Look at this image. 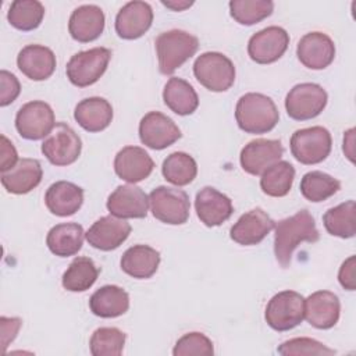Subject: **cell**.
I'll return each mask as SVG.
<instances>
[{"label":"cell","mask_w":356,"mask_h":356,"mask_svg":"<svg viewBox=\"0 0 356 356\" xmlns=\"http://www.w3.org/2000/svg\"><path fill=\"white\" fill-rule=\"evenodd\" d=\"M274 227V254L284 268L289 267L293 250L299 243H313L320 238L314 218L307 210H299L296 214L280 220Z\"/></svg>","instance_id":"1"},{"label":"cell","mask_w":356,"mask_h":356,"mask_svg":"<svg viewBox=\"0 0 356 356\" xmlns=\"http://www.w3.org/2000/svg\"><path fill=\"white\" fill-rule=\"evenodd\" d=\"M238 127L246 134L270 132L280 120V113L271 97L263 93H245L235 107Z\"/></svg>","instance_id":"2"},{"label":"cell","mask_w":356,"mask_h":356,"mask_svg":"<svg viewBox=\"0 0 356 356\" xmlns=\"http://www.w3.org/2000/svg\"><path fill=\"white\" fill-rule=\"evenodd\" d=\"M154 44L160 72L164 75H171L197 51L199 40L186 31L171 29L161 32L156 38Z\"/></svg>","instance_id":"3"},{"label":"cell","mask_w":356,"mask_h":356,"mask_svg":"<svg viewBox=\"0 0 356 356\" xmlns=\"http://www.w3.org/2000/svg\"><path fill=\"white\" fill-rule=\"evenodd\" d=\"M193 74L200 85L211 92H225L235 81L234 63L218 51H206L193 63Z\"/></svg>","instance_id":"4"},{"label":"cell","mask_w":356,"mask_h":356,"mask_svg":"<svg viewBox=\"0 0 356 356\" xmlns=\"http://www.w3.org/2000/svg\"><path fill=\"white\" fill-rule=\"evenodd\" d=\"M149 204L154 218L170 225L185 224L189 218L191 203L185 191L171 186H157L149 195Z\"/></svg>","instance_id":"5"},{"label":"cell","mask_w":356,"mask_h":356,"mask_svg":"<svg viewBox=\"0 0 356 356\" xmlns=\"http://www.w3.org/2000/svg\"><path fill=\"white\" fill-rule=\"evenodd\" d=\"M111 58V50L106 47H93L74 54L65 67L70 82L78 88H86L99 81L107 70Z\"/></svg>","instance_id":"6"},{"label":"cell","mask_w":356,"mask_h":356,"mask_svg":"<svg viewBox=\"0 0 356 356\" xmlns=\"http://www.w3.org/2000/svg\"><path fill=\"white\" fill-rule=\"evenodd\" d=\"M291 153L302 164L312 165L325 160L331 152V134L324 127L298 129L291 136Z\"/></svg>","instance_id":"7"},{"label":"cell","mask_w":356,"mask_h":356,"mask_svg":"<svg viewBox=\"0 0 356 356\" xmlns=\"http://www.w3.org/2000/svg\"><path fill=\"white\" fill-rule=\"evenodd\" d=\"M264 318L275 331H289L305 318V298L295 291L275 293L266 306Z\"/></svg>","instance_id":"8"},{"label":"cell","mask_w":356,"mask_h":356,"mask_svg":"<svg viewBox=\"0 0 356 356\" xmlns=\"http://www.w3.org/2000/svg\"><path fill=\"white\" fill-rule=\"evenodd\" d=\"M327 100V92L318 83H298L285 97L286 114L296 121L312 120L324 110Z\"/></svg>","instance_id":"9"},{"label":"cell","mask_w":356,"mask_h":356,"mask_svg":"<svg viewBox=\"0 0 356 356\" xmlns=\"http://www.w3.org/2000/svg\"><path fill=\"white\" fill-rule=\"evenodd\" d=\"M82 142L78 134L64 122L54 125L42 143V153L53 165H70L81 154Z\"/></svg>","instance_id":"10"},{"label":"cell","mask_w":356,"mask_h":356,"mask_svg":"<svg viewBox=\"0 0 356 356\" xmlns=\"http://www.w3.org/2000/svg\"><path fill=\"white\" fill-rule=\"evenodd\" d=\"M54 125V113L51 107L42 100L25 103L15 115V128L18 134L28 140L46 138Z\"/></svg>","instance_id":"11"},{"label":"cell","mask_w":356,"mask_h":356,"mask_svg":"<svg viewBox=\"0 0 356 356\" xmlns=\"http://www.w3.org/2000/svg\"><path fill=\"white\" fill-rule=\"evenodd\" d=\"M289 44V35L281 26H267L250 36L248 54L257 64H271L282 57Z\"/></svg>","instance_id":"12"},{"label":"cell","mask_w":356,"mask_h":356,"mask_svg":"<svg viewBox=\"0 0 356 356\" xmlns=\"http://www.w3.org/2000/svg\"><path fill=\"white\" fill-rule=\"evenodd\" d=\"M139 138L145 146L161 150L177 142L181 138V131L165 114L150 111L139 122Z\"/></svg>","instance_id":"13"},{"label":"cell","mask_w":356,"mask_h":356,"mask_svg":"<svg viewBox=\"0 0 356 356\" xmlns=\"http://www.w3.org/2000/svg\"><path fill=\"white\" fill-rule=\"evenodd\" d=\"M284 147L277 139H254L241 150L239 161L245 172L261 175L270 165L280 161Z\"/></svg>","instance_id":"14"},{"label":"cell","mask_w":356,"mask_h":356,"mask_svg":"<svg viewBox=\"0 0 356 356\" xmlns=\"http://www.w3.org/2000/svg\"><path fill=\"white\" fill-rule=\"evenodd\" d=\"M129 234V222H127L124 218H118L110 214L95 221L86 231L85 238L92 248L108 252L122 245Z\"/></svg>","instance_id":"15"},{"label":"cell","mask_w":356,"mask_h":356,"mask_svg":"<svg viewBox=\"0 0 356 356\" xmlns=\"http://www.w3.org/2000/svg\"><path fill=\"white\" fill-rule=\"evenodd\" d=\"M107 210L118 218H143L147 216L149 196L136 185H120L107 199Z\"/></svg>","instance_id":"16"},{"label":"cell","mask_w":356,"mask_h":356,"mask_svg":"<svg viewBox=\"0 0 356 356\" xmlns=\"http://www.w3.org/2000/svg\"><path fill=\"white\" fill-rule=\"evenodd\" d=\"M274 225V220L263 209L256 207L238 218L229 229V236L239 245L252 246L260 243Z\"/></svg>","instance_id":"17"},{"label":"cell","mask_w":356,"mask_h":356,"mask_svg":"<svg viewBox=\"0 0 356 356\" xmlns=\"http://www.w3.org/2000/svg\"><path fill=\"white\" fill-rule=\"evenodd\" d=\"M296 56L306 68L324 70L334 61L335 44L328 35L310 32L299 40Z\"/></svg>","instance_id":"18"},{"label":"cell","mask_w":356,"mask_h":356,"mask_svg":"<svg viewBox=\"0 0 356 356\" xmlns=\"http://www.w3.org/2000/svg\"><path fill=\"white\" fill-rule=\"evenodd\" d=\"M195 209L206 227H218L234 213L231 199L213 186H204L196 193Z\"/></svg>","instance_id":"19"},{"label":"cell","mask_w":356,"mask_h":356,"mask_svg":"<svg viewBox=\"0 0 356 356\" xmlns=\"http://www.w3.org/2000/svg\"><path fill=\"white\" fill-rule=\"evenodd\" d=\"M153 22V10L145 1L127 3L115 17V32L120 38L132 40L147 32Z\"/></svg>","instance_id":"20"},{"label":"cell","mask_w":356,"mask_h":356,"mask_svg":"<svg viewBox=\"0 0 356 356\" xmlns=\"http://www.w3.org/2000/svg\"><path fill=\"white\" fill-rule=\"evenodd\" d=\"M339 299L331 291H317L305 299V318L314 328H332L339 320Z\"/></svg>","instance_id":"21"},{"label":"cell","mask_w":356,"mask_h":356,"mask_svg":"<svg viewBox=\"0 0 356 356\" xmlns=\"http://www.w3.org/2000/svg\"><path fill=\"white\" fill-rule=\"evenodd\" d=\"M153 168L154 161L149 153L139 146H125L114 159L115 174L129 184L146 179Z\"/></svg>","instance_id":"22"},{"label":"cell","mask_w":356,"mask_h":356,"mask_svg":"<svg viewBox=\"0 0 356 356\" xmlns=\"http://www.w3.org/2000/svg\"><path fill=\"white\" fill-rule=\"evenodd\" d=\"M19 71L32 81H44L56 70V56L51 49L42 44H28L17 56Z\"/></svg>","instance_id":"23"},{"label":"cell","mask_w":356,"mask_h":356,"mask_svg":"<svg viewBox=\"0 0 356 356\" xmlns=\"http://www.w3.org/2000/svg\"><path fill=\"white\" fill-rule=\"evenodd\" d=\"M104 21V13L99 6L83 4L72 11L68 21V31L76 42L88 43L102 35Z\"/></svg>","instance_id":"24"},{"label":"cell","mask_w":356,"mask_h":356,"mask_svg":"<svg viewBox=\"0 0 356 356\" xmlns=\"http://www.w3.org/2000/svg\"><path fill=\"white\" fill-rule=\"evenodd\" d=\"M43 177V170L36 159H19L8 171L1 172V185L8 193L24 195L35 189Z\"/></svg>","instance_id":"25"},{"label":"cell","mask_w":356,"mask_h":356,"mask_svg":"<svg viewBox=\"0 0 356 356\" xmlns=\"http://www.w3.org/2000/svg\"><path fill=\"white\" fill-rule=\"evenodd\" d=\"M44 203L49 211L54 216H72L83 203V191L72 182L57 181L47 188Z\"/></svg>","instance_id":"26"},{"label":"cell","mask_w":356,"mask_h":356,"mask_svg":"<svg viewBox=\"0 0 356 356\" xmlns=\"http://www.w3.org/2000/svg\"><path fill=\"white\" fill-rule=\"evenodd\" d=\"M74 118L85 131L100 132L110 125L113 120V107L103 97H88L76 104Z\"/></svg>","instance_id":"27"},{"label":"cell","mask_w":356,"mask_h":356,"mask_svg":"<svg viewBox=\"0 0 356 356\" xmlns=\"http://www.w3.org/2000/svg\"><path fill=\"white\" fill-rule=\"evenodd\" d=\"M159 264L160 253L147 245H134L121 257L122 271L138 280L150 278L157 271Z\"/></svg>","instance_id":"28"},{"label":"cell","mask_w":356,"mask_h":356,"mask_svg":"<svg viewBox=\"0 0 356 356\" xmlns=\"http://www.w3.org/2000/svg\"><path fill=\"white\" fill-rule=\"evenodd\" d=\"M89 307L97 317H118L129 309V295L121 286L104 285L90 296Z\"/></svg>","instance_id":"29"},{"label":"cell","mask_w":356,"mask_h":356,"mask_svg":"<svg viewBox=\"0 0 356 356\" xmlns=\"http://www.w3.org/2000/svg\"><path fill=\"white\" fill-rule=\"evenodd\" d=\"M83 236L82 225L76 222H63L50 228L46 236V245L53 254L68 257L81 250Z\"/></svg>","instance_id":"30"},{"label":"cell","mask_w":356,"mask_h":356,"mask_svg":"<svg viewBox=\"0 0 356 356\" xmlns=\"http://www.w3.org/2000/svg\"><path fill=\"white\" fill-rule=\"evenodd\" d=\"M163 100L178 115H189L199 106V97L193 86L182 78L172 76L164 86Z\"/></svg>","instance_id":"31"},{"label":"cell","mask_w":356,"mask_h":356,"mask_svg":"<svg viewBox=\"0 0 356 356\" xmlns=\"http://www.w3.org/2000/svg\"><path fill=\"white\" fill-rule=\"evenodd\" d=\"M295 178V168L289 161L280 160L263 171L260 188L267 196L282 197L288 195Z\"/></svg>","instance_id":"32"},{"label":"cell","mask_w":356,"mask_h":356,"mask_svg":"<svg viewBox=\"0 0 356 356\" xmlns=\"http://www.w3.org/2000/svg\"><path fill=\"white\" fill-rule=\"evenodd\" d=\"M99 277V268L92 259L75 257L63 274V286L70 292H83L89 289Z\"/></svg>","instance_id":"33"},{"label":"cell","mask_w":356,"mask_h":356,"mask_svg":"<svg viewBox=\"0 0 356 356\" xmlns=\"http://www.w3.org/2000/svg\"><path fill=\"white\" fill-rule=\"evenodd\" d=\"M355 200L343 202L328 209L323 216V222L328 234L338 238H352L356 232L355 222Z\"/></svg>","instance_id":"34"},{"label":"cell","mask_w":356,"mask_h":356,"mask_svg":"<svg viewBox=\"0 0 356 356\" xmlns=\"http://www.w3.org/2000/svg\"><path fill=\"white\" fill-rule=\"evenodd\" d=\"M163 177L177 186L189 185L197 174V164L192 156L184 152L168 154L161 165Z\"/></svg>","instance_id":"35"},{"label":"cell","mask_w":356,"mask_h":356,"mask_svg":"<svg viewBox=\"0 0 356 356\" xmlns=\"http://www.w3.org/2000/svg\"><path fill=\"white\" fill-rule=\"evenodd\" d=\"M339 189L341 182L323 171L306 172L300 181V193L305 199L313 203H318L331 197Z\"/></svg>","instance_id":"36"},{"label":"cell","mask_w":356,"mask_h":356,"mask_svg":"<svg viewBox=\"0 0 356 356\" xmlns=\"http://www.w3.org/2000/svg\"><path fill=\"white\" fill-rule=\"evenodd\" d=\"M44 17V7L38 0H15L11 3L7 19L15 29L33 31Z\"/></svg>","instance_id":"37"},{"label":"cell","mask_w":356,"mask_h":356,"mask_svg":"<svg viewBox=\"0 0 356 356\" xmlns=\"http://www.w3.org/2000/svg\"><path fill=\"white\" fill-rule=\"evenodd\" d=\"M229 14L241 25H254L270 17L274 3L270 0H232Z\"/></svg>","instance_id":"38"},{"label":"cell","mask_w":356,"mask_h":356,"mask_svg":"<svg viewBox=\"0 0 356 356\" xmlns=\"http://www.w3.org/2000/svg\"><path fill=\"white\" fill-rule=\"evenodd\" d=\"M125 338V334L115 327H100L90 337V353L93 356H118L122 353Z\"/></svg>","instance_id":"39"},{"label":"cell","mask_w":356,"mask_h":356,"mask_svg":"<svg viewBox=\"0 0 356 356\" xmlns=\"http://www.w3.org/2000/svg\"><path fill=\"white\" fill-rule=\"evenodd\" d=\"M277 352L284 356H302V355H323V356H330L335 355L334 349L327 348L321 342L313 339V338H292L285 342H282Z\"/></svg>","instance_id":"40"},{"label":"cell","mask_w":356,"mask_h":356,"mask_svg":"<svg viewBox=\"0 0 356 356\" xmlns=\"http://www.w3.org/2000/svg\"><path fill=\"white\" fill-rule=\"evenodd\" d=\"M214 353L213 342L202 332H188L181 337L174 349V356H211Z\"/></svg>","instance_id":"41"},{"label":"cell","mask_w":356,"mask_h":356,"mask_svg":"<svg viewBox=\"0 0 356 356\" xmlns=\"http://www.w3.org/2000/svg\"><path fill=\"white\" fill-rule=\"evenodd\" d=\"M21 85L17 76L6 70L0 71V106L11 104L19 95Z\"/></svg>","instance_id":"42"},{"label":"cell","mask_w":356,"mask_h":356,"mask_svg":"<svg viewBox=\"0 0 356 356\" xmlns=\"http://www.w3.org/2000/svg\"><path fill=\"white\" fill-rule=\"evenodd\" d=\"M18 154L14 147V145L7 139L6 135H1V143H0V170L1 172H6L11 170L18 163Z\"/></svg>","instance_id":"43"},{"label":"cell","mask_w":356,"mask_h":356,"mask_svg":"<svg viewBox=\"0 0 356 356\" xmlns=\"http://www.w3.org/2000/svg\"><path fill=\"white\" fill-rule=\"evenodd\" d=\"M22 320L18 317H0V325H1V345L3 350L8 346L11 341L15 339L19 328H21Z\"/></svg>","instance_id":"44"},{"label":"cell","mask_w":356,"mask_h":356,"mask_svg":"<svg viewBox=\"0 0 356 356\" xmlns=\"http://www.w3.org/2000/svg\"><path fill=\"white\" fill-rule=\"evenodd\" d=\"M355 263H356V257L350 256L342 263L338 271V281L341 286L348 291H355V286H356L355 285Z\"/></svg>","instance_id":"45"},{"label":"cell","mask_w":356,"mask_h":356,"mask_svg":"<svg viewBox=\"0 0 356 356\" xmlns=\"http://www.w3.org/2000/svg\"><path fill=\"white\" fill-rule=\"evenodd\" d=\"M353 134H355V129L350 128L349 131L345 132V136H343V152L346 154V157L353 161Z\"/></svg>","instance_id":"46"},{"label":"cell","mask_w":356,"mask_h":356,"mask_svg":"<svg viewBox=\"0 0 356 356\" xmlns=\"http://www.w3.org/2000/svg\"><path fill=\"white\" fill-rule=\"evenodd\" d=\"M161 4L174 11H182L188 7H191L193 4V1H161Z\"/></svg>","instance_id":"47"}]
</instances>
